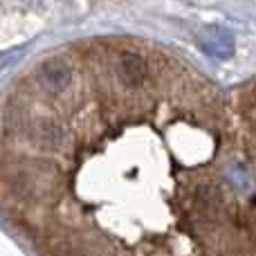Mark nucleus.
Here are the masks:
<instances>
[{
  "label": "nucleus",
  "mask_w": 256,
  "mask_h": 256,
  "mask_svg": "<svg viewBox=\"0 0 256 256\" xmlns=\"http://www.w3.org/2000/svg\"><path fill=\"white\" fill-rule=\"evenodd\" d=\"M115 74L124 88L135 90L146 81L148 68H146V61L137 52H122L115 63Z\"/></svg>",
  "instance_id": "f257e3e1"
},
{
  "label": "nucleus",
  "mask_w": 256,
  "mask_h": 256,
  "mask_svg": "<svg viewBox=\"0 0 256 256\" xmlns=\"http://www.w3.org/2000/svg\"><path fill=\"white\" fill-rule=\"evenodd\" d=\"M38 79L52 92H63L72 84V68L63 58H45L38 66Z\"/></svg>",
  "instance_id": "f03ea898"
},
{
  "label": "nucleus",
  "mask_w": 256,
  "mask_h": 256,
  "mask_svg": "<svg viewBox=\"0 0 256 256\" xmlns=\"http://www.w3.org/2000/svg\"><path fill=\"white\" fill-rule=\"evenodd\" d=\"M27 130H30L32 140L43 144V146H61L63 140H66L63 128L58 126L52 117H36V120L30 122Z\"/></svg>",
  "instance_id": "7ed1b4c3"
}]
</instances>
